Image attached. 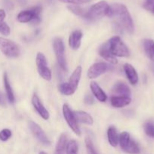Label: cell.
Here are the masks:
<instances>
[{
	"label": "cell",
	"mask_w": 154,
	"mask_h": 154,
	"mask_svg": "<svg viewBox=\"0 0 154 154\" xmlns=\"http://www.w3.org/2000/svg\"><path fill=\"white\" fill-rule=\"evenodd\" d=\"M107 16L114 18L116 23L129 34H132L134 32V22L125 5L119 3H115L110 5V11Z\"/></svg>",
	"instance_id": "obj_1"
},
{
	"label": "cell",
	"mask_w": 154,
	"mask_h": 154,
	"mask_svg": "<svg viewBox=\"0 0 154 154\" xmlns=\"http://www.w3.org/2000/svg\"><path fill=\"white\" fill-rule=\"evenodd\" d=\"M110 11V5L106 1H100L93 5L88 10L86 18L88 20L95 21L104 16H107Z\"/></svg>",
	"instance_id": "obj_2"
},
{
	"label": "cell",
	"mask_w": 154,
	"mask_h": 154,
	"mask_svg": "<svg viewBox=\"0 0 154 154\" xmlns=\"http://www.w3.org/2000/svg\"><path fill=\"white\" fill-rule=\"evenodd\" d=\"M108 43L109 50L114 57H128L130 55L129 50L119 36L111 38Z\"/></svg>",
	"instance_id": "obj_3"
},
{
	"label": "cell",
	"mask_w": 154,
	"mask_h": 154,
	"mask_svg": "<svg viewBox=\"0 0 154 154\" xmlns=\"http://www.w3.org/2000/svg\"><path fill=\"white\" fill-rule=\"evenodd\" d=\"M42 8L40 6H36L29 10H24L20 12L18 15V20L20 23L30 22L33 25L39 24L41 21L40 14Z\"/></svg>",
	"instance_id": "obj_4"
},
{
	"label": "cell",
	"mask_w": 154,
	"mask_h": 154,
	"mask_svg": "<svg viewBox=\"0 0 154 154\" xmlns=\"http://www.w3.org/2000/svg\"><path fill=\"white\" fill-rule=\"evenodd\" d=\"M119 144L123 151L129 154H139L140 152L138 144L131 139L129 133L123 132L119 136Z\"/></svg>",
	"instance_id": "obj_5"
},
{
	"label": "cell",
	"mask_w": 154,
	"mask_h": 154,
	"mask_svg": "<svg viewBox=\"0 0 154 154\" xmlns=\"http://www.w3.org/2000/svg\"><path fill=\"white\" fill-rule=\"evenodd\" d=\"M0 51L9 58H16L21 53L19 47L16 43L2 37H0Z\"/></svg>",
	"instance_id": "obj_6"
},
{
	"label": "cell",
	"mask_w": 154,
	"mask_h": 154,
	"mask_svg": "<svg viewBox=\"0 0 154 154\" xmlns=\"http://www.w3.org/2000/svg\"><path fill=\"white\" fill-rule=\"evenodd\" d=\"M53 48L59 66L63 70H66V62L65 58V48L63 40L60 38H54L53 41Z\"/></svg>",
	"instance_id": "obj_7"
},
{
	"label": "cell",
	"mask_w": 154,
	"mask_h": 154,
	"mask_svg": "<svg viewBox=\"0 0 154 154\" xmlns=\"http://www.w3.org/2000/svg\"><path fill=\"white\" fill-rule=\"evenodd\" d=\"M36 63L39 75L46 81H51V72L48 67L47 60L45 55L42 53H38L36 55Z\"/></svg>",
	"instance_id": "obj_8"
},
{
	"label": "cell",
	"mask_w": 154,
	"mask_h": 154,
	"mask_svg": "<svg viewBox=\"0 0 154 154\" xmlns=\"http://www.w3.org/2000/svg\"><path fill=\"white\" fill-rule=\"evenodd\" d=\"M63 117H64L65 120L67 123L69 128L73 131L74 133L76 134L78 136H80L81 135V130L79 127L78 122L75 119L74 113L71 111L69 107L66 104H64L63 106Z\"/></svg>",
	"instance_id": "obj_9"
},
{
	"label": "cell",
	"mask_w": 154,
	"mask_h": 154,
	"mask_svg": "<svg viewBox=\"0 0 154 154\" xmlns=\"http://www.w3.org/2000/svg\"><path fill=\"white\" fill-rule=\"evenodd\" d=\"M29 127H30V131L33 133V135H34L36 138V139L45 146H48L50 145L51 142H50L49 139L48 138L47 135H45V132L42 130V128L36 123L35 122L30 121L29 123Z\"/></svg>",
	"instance_id": "obj_10"
},
{
	"label": "cell",
	"mask_w": 154,
	"mask_h": 154,
	"mask_svg": "<svg viewBox=\"0 0 154 154\" xmlns=\"http://www.w3.org/2000/svg\"><path fill=\"white\" fill-rule=\"evenodd\" d=\"M108 69V66L105 63H97L92 65L88 71V77L90 79H95L105 73Z\"/></svg>",
	"instance_id": "obj_11"
},
{
	"label": "cell",
	"mask_w": 154,
	"mask_h": 154,
	"mask_svg": "<svg viewBox=\"0 0 154 154\" xmlns=\"http://www.w3.org/2000/svg\"><path fill=\"white\" fill-rule=\"evenodd\" d=\"M32 104H33V107H34L35 109L38 112V114L44 120H48V118H49V113L47 111L46 108L44 107V105H42L40 99H39V98L38 97V96L36 94H34V96L32 98Z\"/></svg>",
	"instance_id": "obj_12"
},
{
	"label": "cell",
	"mask_w": 154,
	"mask_h": 154,
	"mask_svg": "<svg viewBox=\"0 0 154 154\" xmlns=\"http://www.w3.org/2000/svg\"><path fill=\"white\" fill-rule=\"evenodd\" d=\"M99 54L101 57L104 59L106 61L110 63L112 65H116L118 63V60L116 57L111 54V52L109 50L108 43L106 42L104 43L102 46L99 49Z\"/></svg>",
	"instance_id": "obj_13"
},
{
	"label": "cell",
	"mask_w": 154,
	"mask_h": 154,
	"mask_svg": "<svg viewBox=\"0 0 154 154\" xmlns=\"http://www.w3.org/2000/svg\"><path fill=\"white\" fill-rule=\"evenodd\" d=\"M123 69L130 84H132V85H136L138 82V75H137L135 69L131 64H128V63H125L124 65Z\"/></svg>",
	"instance_id": "obj_14"
},
{
	"label": "cell",
	"mask_w": 154,
	"mask_h": 154,
	"mask_svg": "<svg viewBox=\"0 0 154 154\" xmlns=\"http://www.w3.org/2000/svg\"><path fill=\"white\" fill-rule=\"evenodd\" d=\"M131 102V99L128 96H113L110 99L112 106L114 108H123L129 105Z\"/></svg>",
	"instance_id": "obj_15"
},
{
	"label": "cell",
	"mask_w": 154,
	"mask_h": 154,
	"mask_svg": "<svg viewBox=\"0 0 154 154\" xmlns=\"http://www.w3.org/2000/svg\"><path fill=\"white\" fill-rule=\"evenodd\" d=\"M82 35V32L80 30H75L72 32L69 38V45L71 48L73 50H77L79 48Z\"/></svg>",
	"instance_id": "obj_16"
},
{
	"label": "cell",
	"mask_w": 154,
	"mask_h": 154,
	"mask_svg": "<svg viewBox=\"0 0 154 154\" xmlns=\"http://www.w3.org/2000/svg\"><path fill=\"white\" fill-rule=\"evenodd\" d=\"M90 88L92 93H93L94 96H95L98 101H100V102H104L107 101V95H106V93H104V90L100 87V86L98 85L96 82L92 81L90 84Z\"/></svg>",
	"instance_id": "obj_17"
},
{
	"label": "cell",
	"mask_w": 154,
	"mask_h": 154,
	"mask_svg": "<svg viewBox=\"0 0 154 154\" xmlns=\"http://www.w3.org/2000/svg\"><path fill=\"white\" fill-rule=\"evenodd\" d=\"M113 92L117 96H131V90L126 84L123 82H118L114 85Z\"/></svg>",
	"instance_id": "obj_18"
},
{
	"label": "cell",
	"mask_w": 154,
	"mask_h": 154,
	"mask_svg": "<svg viewBox=\"0 0 154 154\" xmlns=\"http://www.w3.org/2000/svg\"><path fill=\"white\" fill-rule=\"evenodd\" d=\"M82 71V69L81 66H77L75 71L72 72V75L69 78V82H68L69 85L72 87V90L75 92L77 90V88H78L80 78H81Z\"/></svg>",
	"instance_id": "obj_19"
},
{
	"label": "cell",
	"mask_w": 154,
	"mask_h": 154,
	"mask_svg": "<svg viewBox=\"0 0 154 154\" xmlns=\"http://www.w3.org/2000/svg\"><path fill=\"white\" fill-rule=\"evenodd\" d=\"M74 113V115H75V119H76L77 122H79L81 123H85V124L87 125H92L94 123L93 118L91 117V116L89 114H88L87 112L83 111H75Z\"/></svg>",
	"instance_id": "obj_20"
},
{
	"label": "cell",
	"mask_w": 154,
	"mask_h": 154,
	"mask_svg": "<svg viewBox=\"0 0 154 154\" xmlns=\"http://www.w3.org/2000/svg\"><path fill=\"white\" fill-rule=\"evenodd\" d=\"M66 144H67L66 135L63 133L61 134L57 143V145H56L54 154H65Z\"/></svg>",
	"instance_id": "obj_21"
},
{
	"label": "cell",
	"mask_w": 154,
	"mask_h": 154,
	"mask_svg": "<svg viewBox=\"0 0 154 154\" xmlns=\"http://www.w3.org/2000/svg\"><path fill=\"white\" fill-rule=\"evenodd\" d=\"M119 136L117 131L114 126H110L107 130V137L108 141L112 147H116L119 144Z\"/></svg>",
	"instance_id": "obj_22"
},
{
	"label": "cell",
	"mask_w": 154,
	"mask_h": 154,
	"mask_svg": "<svg viewBox=\"0 0 154 154\" xmlns=\"http://www.w3.org/2000/svg\"><path fill=\"white\" fill-rule=\"evenodd\" d=\"M143 49L148 58L154 62V41L151 39H145L143 41Z\"/></svg>",
	"instance_id": "obj_23"
},
{
	"label": "cell",
	"mask_w": 154,
	"mask_h": 154,
	"mask_svg": "<svg viewBox=\"0 0 154 154\" xmlns=\"http://www.w3.org/2000/svg\"><path fill=\"white\" fill-rule=\"evenodd\" d=\"M3 81H4V86L5 90L6 95H7L8 99L11 103H13L14 102V96L13 90H12L11 87L10 82H9L8 77L6 72H5L3 75Z\"/></svg>",
	"instance_id": "obj_24"
},
{
	"label": "cell",
	"mask_w": 154,
	"mask_h": 154,
	"mask_svg": "<svg viewBox=\"0 0 154 154\" xmlns=\"http://www.w3.org/2000/svg\"><path fill=\"white\" fill-rule=\"evenodd\" d=\"M67 8L69 11L73 13L75 15H77L79 17H82L83 18H86L88 11H86L83 8L80 7L79 5H72L67 6Z\"/></svg>",
	"instance_id": "obj_25"
},
{
	"label": "cell",
	"mask_w": 154,
	"mask_h": 154,
	"mask_svg": "<svg viewBox=\"0 0 154 154\" xmlns=\"http://www.w3.org/2000/svg\"><path fill=\"white\" fill-rule=\"evenodd\" d=\"M59 91L62 93V94L65 95V96H71L75 93L72 87L69 85L68 83H62L58 86Z\"/></svg>",
	"instance_id": "obj_26"
},
{
	"label": "cell",
	"mask_w": 154,
	"mask_h": 154,
	"mask_svg": "<svg viewBox=\"0 0 154 154\" xmlns=\"http://www.w3.org/2000/svg\"><path fill=\"white\" fill-rule=\"evenodd\" d=\"M66 154H78V145L75 140H71L66 144Z\"/></svg>",
	"instance_id": "obj_27"
},
{
	"label": "cell",
	"mask_w": 154,
	"mask_h": 154,
	"mask_svg": "<svg viewBox=\"0 0 154 154\" xmlns=\"http://www.w3.org/2000/svg\"><path fill=\"white\" fill-rule=\"evenodd\" d=\"M143 129L147 136L154 138V123L152 121H147L143 125Z\"/></svg>",
	"instance_id": "obj_28"
},
{
	"label": "cell",
	"mask_w": 154,
	"mask_h": 154,
	"mask_svg": "<svg viewBox=\"0 0 154 154\" xmlns=\"http://www.w3.org/2000/svg\"><path fill=\"white\" fill-rule=\"evenodd\" d=\"M85 142V147L88 154H98L95 148L93 142L90 138H86Z\"/></svg>",
	"instance_id": "obj_29"
},
{
	"label": "cell",
	"mask_w": 154,
	"mask_h": 154,
	"mask_svg": "<svg viewBox=\"0 0 154 154\" xmlns=\"http://www.w3.org/2000/svg\"><path fill=\"white\" fill-rule=\"evenodd\" d=\"M143 7L146 11L154 14V0H144Z\"/></svg>",
	"instance_id": "obj_30"
},
{
	"label": "cell",
	"mask_w": 154,
	"mask_h": 154,
	"mask_svg": "<svg viewBox=\"0 0 154 154\" xmlns=\"http://www.w3.org/2000/svg\"><path fill=\"white\" fill-rule=\"evenodd\" d=\"M11 137V132L10 129H4L0 132V140L2 141H6Z\"/></svg>",
	"instance_id": "obj_31"
},
{
	"label": "cell",
	"mask_w": 154,
	"mask_h": 154,
	"mask_svg": "<svg viewBox=\"0 0 154 154\" xmlns=\"http://www.w3.org/2000/svg\"><path fill=\"white\" fill-rule=\"evenodd\" d=\"M59 1L63 3H68V4H72L74 5H79L88 3L91 2L92 0H59Z\"/></svg>",
	"instance_id": "obj_32"
},
{
	"label": "cell",
	"mask_w": 154,
	"mask_h": 154,
	"mask_svg": "<svg viewBox=\"0 0 154 154\" xmlns=\"http://www.w3.org/2000/svg\"><path fill=\"white\" fill-rule=\"evenodd\" d=\"M11 32V29H10V27L8 26L6 23H2L0 25V33L2 34L3 35L5 36H8L10 35Z\"/></svg>",
	"instance_id": "obj_33"
},
{
	"label": "cell",
	"mask_w": 154,
	"mask_h": 154,
	"mask_svg": "<svg viewBox=\"0 0 154 154\" xmlns=\"http://www.w3.org/2000/svg\"><path fill=\"white\" fill-rule=\"evenodd\" d=\"M85 103L87 104V105H91V104H93L94 102H95V100H94V98L92 97L91 96H90V95H87V96L85 97Z\"/></svg>",
	"instance_id": "obj_34"
},
{
	"label": "cell",
	"mask_w": 154,
	"mask_h": 154,
	"mask_svg": "<svg viewBox=\"0 0 154 154\" xmlns=\"http://www.w3.org/2000/svg\"><path fill=\"white\" fill-rule=\"evenodd\" d=\"M6 14L5 10L3 9H0V25H1L2 23H4V20L5 18Z\"/></svg>",
	"instance_id": "obj_35"
},
{
	"label": "cell",
	"mask_w": 154,
	"mask_h": 154,
	"mask_svg": "<svg viewBox=\"0 0 154 154\" xmlns=\"http://www.w3.org/2000/svg\"><path fill=\"white\" fill-rule=\"evenodd\" d=\"M0 105H5L4 99H3V97H2V96L1 94H0Z\"/></svg>",
	"instance_id": "obj_36"
},
{
	"label": "cell",
	"mask_w": 154,
	"mask_h": 154,
	"mask_svg": "<svg viewBox=\"0 0 154 154\" xmlns=\"http://www.w3.org/2000/svg\"><path fill=\"white\" fill-rule=\"evenodd\" d=\"M39 154H47V153H45V152H43V151H42V152H40V153H39Z\"/></svg>",
	"instance_id": "obj_37"
}]
</instances>
